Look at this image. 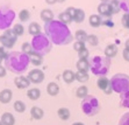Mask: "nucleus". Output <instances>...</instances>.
I'll return each mask as SVG.
<instances>
[{"mask_svg":"<svg viewBox=\"0 0 129 125\" xmlns=\"http://www.w3.org/2000/svg\"><path fill=\"white\" fill-rule=\"evenodd\" d=\"M44 33L51 42L57 46L69 45L73 40V35L70 32L68 25L62 24L59 20H52L48 24H44Z\"/></svg>","mask_w":129,"mask_h":125,"instance_id":"nucleus-1","label":"nucleus"},{"mask_svg":"<svg viewBox=\"0 0 129 125\" xmlns=\"http://www.w3.org/2000/svg\"><path fill=\"white\" fill-rule=\"evenodd\" d=\"M29 63V55L22 52H11L5 58V68L18 75H21L27 70Z\"/></svg>","mask_w":129,"mask_h":125,"instance_id":"nucleus-2","label":"nucleus"},{"mask_svg":"<svg viewBox=\"0 0 129 125\" xmlns=\"http://www.w3.org/2000/svg\"><path fill=\"white\" fill-rule=\"evenodd\" d=\"M111 58L106 57V56L96 55V56H93L92 60L90 61V70L95 76H106L108 71H109V69H111Z\"/></svg>","mask_w":129,"mask_h":125,"instance_id":"nucleus-3","label":"nucleus"},{"mask_svg":"<svg viewBox=\"0 0 129 125\" xmlns=\"http://www.w3.org/2000/svg\"><path fill=\"white\" fill-rule=\"evenodd\" d=\"M30 43H31L33 52L41 55V56H44V55L48 54L51 50V47H52V42L50 41V39L43 33L33 36V40Z\"/></svg>","mask_w":129,"mask_h":125,"instance_id":"nucleus-4","label":"nucleus"},{"mask_svg":"<svg viewBox=\"0 0 129 125\" xmlns=\"http://www.w3.org/2000/svg\"><path fill=\"white\" fill-rule=\"evenodd\" d=\"M81 110L88 117H92V116H95L96 113L100 111V104L98 98L93 95H88L86 97L81 101Z\"/></svg>","mask_w":129,"mask_h":125,"instance_id":"nucleus-5","label":"nucleus"},{"mask_svg":"<svg viewBox=\"0 0 129 125\" xmlns=\"http://www.w3.org/2000/svg\"><path fill=\"white\" fill-rule=\"evenodd\" d=\"M111 86L113 91L116 94H123L129 90V75L126 74H115L111 78Z\"/></svg>","mask_w":129,"mask_h":125,"instance_id":"nucleus-6","label":"nucleus"},{"mask_svg":"<svg viewBox=\"0 0 129 125\" xmlns=\"http://www.w3.org/2000/svg\"><path fill=\"white\" fill-rule=\"evenodd\" d=\"M15 19V12L8 6H0V29H9Z\"/></svg>","mask_w":129,"mask_h":125,"instance_id":"nucleus-7","label":"nucleus"},{"mask_svg":"<svg viewBox=\"0 0 129 125\" xmlns=\"http://www.w3.org/2000/svg\"><path fill=\"white\" fill-rule=\"evenodd\" d=\"M16 37H18V35L14 33V31L13 29H6L5 31V33L0 36V42H1V45H3L4 48H12L13 46L15 45V41H16Z\"/></svg>","mask_w":129,"mask_h":125,"instance_id":"nucleus-8","label":"nucleus"},{"mask_svg":"<svg viewBox=\"0 0 129 125\" xmlns=\"http://www.w3.org/2000/svg\"><path fill=\"white\" fill-rule=\"evenodd\" d=\"M96 86L100 90L105 92L106 95H111L113 92V89H112V86H111V81L107 78L106 76H100L96 81Z\"/></svg>","mask_w":129,"mask_h":125,"instance_id":"nucleus-9","label":"nucleus"},{"mask_svg":"<svg viewBox=\"0 0 129 125\" xmlns=\"http://www.w3.org/2000/svg\"><path fill=\"white\" fill-rule=\"evenodd\" d=\"M28 78H29L30 83H34V84H40V83L43 82L44 79V73L40 69H33L28 73Z\"/></svg>","mask_w":129,"mask_h":125,"instance_id":"nucleus-10","label":"nucleus"},{"mask_svg":"<svg viewBox=\"0 0 129 125\" xmlns=\"http://www.w3.org/2000/svg\"><path fill=\"white\" fill-rule=\"evenodd\" d=\"M98 13L100 16H105V18H109L113 15L111 5L108 3H100V5L98 6Z\"/></svg>","mask_w":129,"mask_h":125,"instance_id":"nucleus-11","label":"nucleus"},{"mask_svg":"<svg viewBox=\"0 0 129 125\" xmlns=\"http://www.w3.org/2000/svg\"><path fill=\"white\" fill-rule=\"evenodd\" d=\"M14 84L18 87L19 89H26L30 86V81L28 77L20 75V76H16L14 78Z\"/></svg>","mask_w":129,"mask_h":125,"instance_id":"nucleus-12","label":"nucleus"},{"mask_svg":"<svg viewBox=\"0 0 129 125\" xmlns=\"http://www.w3.org/2000/svg\"><path fill=\"white\" fill-rule=\"evenodd\" d=\"M13 92L11 89H4L3 91L0 92V102L3 104H8L12 101Z\"/></svg>","mask_w":129,"mask_h":125,"instance_id":"nucleus-13","label":"nucleus"},{"mask_svg":"<svg viewBox=\"0 0 129 125\" xmlns=\"http://www.w3.org/2000/svg\"><path fill=\"white\" fill-rule=\"evenodd\" d=\"M105 56L108 58H112V57H114V56H116L117 54V46L116 45H114V43H111V45H108L107 47L105 48Z\"/></svg>","mask_w":129,"mask_h":125,"instance_id":"nucleus-14","label":"nucleus"},{"mask_svg":"<svg viewBox=\"0 0 129 125\" xmlns=\"http://www.w3.org/2000/svg\"><path fill=\"white\" fill-rule=\"evenodd\" d=\"M1 123L4 125H14L15 124V118L11 112H4L0 118Z\"/></svg>","mask_w":129,"mask_h":125,"instance_id":"nucleus-15","label":"nucleus"},{"mask_svg":"<svg viewBox=\"0 0 129 125\" xmlns=\"http://www.w3.org/2000/svg\"><path fill=\"white\" fill-rule=\"evenodd\" d=\"M30 116L33 117L34 119H36V120H40L44 116V111L39 107H33L30 109Z\"/></svg>","mask_w":129,"mask_h":125,"instance_id":"nucleus-16","label":"nucleus"},{"mask_svg":"<svg viewBox=\"0 0 129 125\" xmlns=\"http://www.w3.org/2000/svg\"><path fill=\"white\" fill-rule=\"evenodd\" d=\"M41 19H42L45 24L52 21V20H54V13H52V11L49 8L42 9V12H41Z\"/></svg>","mask_w":129,"mask_h":125,"instance_id":"nucleus-17","label":"nucleus"},{"mask_svg":"<svg viewBox=\"0 0 129 125\" xmlns=\"http://www.w3.org/2000/svg\"><path fill=\"white\" fill-rule=\"evenodd\" d=\"M62 77H63V81H64V82L68 83V84L72 83L76 79L75 73H73L72 70H70V69H66V70H64L63 74H62Z\"/></svg>","mask_w":129,"mask_h":125,"instance_id":"nucleus-18","label":"nucleus"},{"mask_svg":"<svg viewBox=\"0 0 129 125\" xmlns=\"http://www.w3.org/2000/svg\"><path fill=\"white\" fill-rule=\"evenodd\" d=\"M88 22H90L91 27L96 28L102 25V19L99 14H92V15L90 16V19H88Z\"/></svg>","mask_w":129,"mask_h":125,"instance_id":"nucleus-19","label":"nucleus"},{"mask_svg":"<svg viewBox=\"0 0 129 125\" xmlns=\"http://www.w3.org/2000/svg\"><path fill=\"white\" fill-rule=\"evenodd\" d=\"M47 92H48V95H50V96H57L58 92H59V87H58V84L55 82L48 83V86H47Z\"/></svg>","mask_w":129,"mask_h":125,"instance_id":"nucleus-20","label":"nucleus"},{"mask_svg":"<svg viewBox=\"0 0 129 125\" xmlns=\"http://www.w3.org/2000/svg\"><path fill=\"white\" fill-rule=\"evenodd\" d=\"M29 60H30V63L34 64L35 67H39V66H41L43 62V56H41V55L36 54V53H31V54L29 55Z\"/></svg>","mask_w":129,"mask_h":125,"instance_id":"nucleus-21","label":"nucleus"},{"mask_svg":"<svg viewBox=\"0 0 129 125\" xmlns=\"http://www.w3.org/2000/svg\"><path fill=\"white\" fill-rule=\"evenodd\" d=\"M77 69L79 71H88L90 70V61L88 60H83V58H79V61L77 62Z\"/></svg>","mask_w":129,"mask_h":125,"instance_id":"nucleus-22","label":"nucleus"},{"mask_svg":"<svg viewBox=\"0 0 129 125\" xmlns=\"http://www.w3.org/2000/svg\"><path fill=\"white\" fill-rule=\"evenodd\" d=\"M27 96L31 101H37V99L41 97V91H40V89H37V88H31L27 91Z\"/></svg>","mask_w":129,"mask_h":125,"instance_id":"nucleus-23","label":"nucleus"},{"mask_svg":"<svg viewBox=\"0 0 129 125\" xmlns=\"http://www.w3.org/2000/svg\"><path fill=\"white\" fill-rule=\"evenodd\" d=\"M58 20H59L62 24H64V25H68V24H70V22L73 21L72 16L70 15V14L66 12V11H64V12L59 13V15H58Z\"/></svg>","mask_w":129,"mask_h":125,"instance_id":"nucleus-24","label":"nucleus"},{"mask_svg":"<svg viewBox=\"0 0 129 125\" xmlns=\"http://www.w3.org/2000/svg\"><path fill=\"white\" fill-rule=\"evenodd\" d=\"M28 33L31 34L33 36L41 34V27H40V25L37 24V22H31V24L29 25V27H28Z\"/></svg>","mask_w":129,"mask_h":125,"instance_id":"nucleus-25","label":"nucleus"},{"mask_svg":"<svg viewBox=\"0 0 129 125\" xmlns=\"http://www.w3.org/2000/svg\"><path fill=\"white\" fill-rule=\"evenodd\" d=\"M120 107L129 109V90L120 95Z\"/></svg>","mask_w":129,"mask_h":125,"instance_id":"nucleus-26","label":"nucleus"},{"mask_svg":"<svg viewBox=\"0 0 129 125\" xmlns=\"http://www.w3.org/2000/svg\"><path fill=\"white\" fill-rule=\"evenodd\" d=\"M84 20H85V12L81 8H77L75 15H73V21L77 22V24H80Z\"/></svg>","mask_w":129,"mask_h":125,"instance_id":"nucleus-27","label":"nucleus"},{"mask_svg":"<svg viewBox=\"0 0 129 125\" xmlns=\"http://www.w3.org/2000/svg\"><path fill=\"white\" fill-rule=\"evenodd\" d=\"M75 75H76V79H77L78 82H80V83L87 82L88 78H90V75H88V73H86V71H79L78 70Z\"/></svg>","mask_w":129,"mask_h":125,"instance_id":"nucleus-28","label":"nucleus"},{"mask_svg":"<svg viewBox=\"0 0 129 125\" xmlns=\"http://www.w3.org/2000/svg\"><path fill=\"white\" fill-rule=\"evenodd\" d=\"M57 115L62 120H68L70 118V110L68 108H59L57 111Z\"/></svg>","mask_w":129,"mask_h":125,"instance_id":"nucleus-29","label":"nucleus"},{"mask_svg":"<svg viewBox=\"0 0 129 125\" xmlns=\"http://www.w3.org/2000/svg\"><path fill=\"white\" fill-rule=\"evenodd\" d=\"M76 96L78 98H81V99H84L86 96H88V89H87L86 86H81L77 89V91H76Z\"/></svg>","mask_w":129,"mask_h":125,"instance_id":"nucleus-30","label":"nucleus"},{"mask_svg":"<svg viewBox=\"0 0 129 125\" xmlns=\"http://www.w3.org/2000/svg\"><path fill=\"white\" fill-rule=\"evenodd\" d=\"M75 36H76V40L77 41H80V42H86L87 40V33L85 31H83V29H78V31L75 33Z\"/></svg>","mask_w":129,"mask_h":125,"instance_id":"nucleus-31","label":"nucleus"},{"mask_svg":"<svg viewBox=\"0 0 129 125\" xmlns=\"http://www.w3.org/2000/svg\"><path fill=\"white\" fill-rule=\"evenodd\" d=\"M13 108H14V110L19 113H22L26 111V104H24L22 101H15Z\"/></svg>","mask_w":129,"mask_h":125,"instance_id":"nucleus-32","label":"nucleus"},{"mask_svg":"<svg viewBox=\"0 0 129 125\" xmlns=\"http://www.w3.org/2000/svg\"><path fill=\"white\" fill-rule=\"evenodd\" d=\"M30 18V14H29V11L28 9H21L20 13H19V19L21 22H27Z\"/></svg>","mask_w":129,"mask_h":125,"instance_id":"nucleus-33","label":"nucleus"},{"mask_svg":"<svg viewBox=\"0 0 129 125\" xmlns=\"http://www.w3.org/2000/svg\"><path fill=\"white\" fill-rule=\"evenodd\" d=\"M86 42L88 43L91 47H95V46H98V43H99V39H98V36H96V35L91 34V35H88V36H87Z\"/></svg>","mask_w":129,"mask_h":125,"instance_id":"nucleus-34","label":"nucleus"},{"mask_svg":"<svg viewBox=\"0 0 129 125\" xmlns=\"http://www.w3.org/2000/svg\"><path fill=\"white\" fill-rule=\"evenodd\" d=\"M109 5H111L113 14H116V13L120 12V9H121L120 8V0H111Z\"/></svg>","mask_w":129,"mask_h":125,"instance_id":"nucleus-35","label":"nucleus"},{"mask_svg":"<svg viewBox=\"0 0 129 125\" xmlns=\"http://www.w3.org/2000/svg\"><path fill=\"white\" fill-rule=\"evenodd\" d=\"M13 31H14V33L16 34L18 36H21V35H23V33H24V27L21 24H15L14 27H13Z\"/></svg>","mask_w":129,"mask_h":125,"instance_id":"nucleus-36","label":"nucleus"},{"mask_svg":"<svg viewBox=\"0 0 129 125\" xmlns=\"http://www.w3.org/2000/svg\"><path fill=\"white\" fill-rule=\"evenodd\" d=\"M21 52L24 53V54L27 55H30L31 53H33V48H31V43L29 42H24L23 45H22L21 47Z\"/></svg>","mask_w":129,"mask_h":125,"instance_id":"nucleus-37","label":"nucleus"},{"mask_svg":"<svg viewBox=\"0 0 129 125\" xmlns=\"http://www.w3.org/2000/svg\"><path fill=\"white\" fill-rule=\"evenodd\" d=\"M120 8L126 14H129V0H120Z\"/></svg>","mask_w":129,"mask_h":125,"instance_id":"nucleus-38","label":"nucleus"},{"mask_svg":"<svg viewBox=\"0 0 129 125\" xmlns=\"http://www.w3.org/2000/svg\"><path fill=\"white\" fill-rule=\"evenodd\" d=\"M73 49H75L76 52H80L83 49H85V42H80V41H76L73 43Z\"/></svg>","mask_w":129,"mask_h":125,"instance_id":"nucleus-39","label":"nucleus"},{"mask_svg":"<svg viewBox=\"0 0 129 125\" xmlns=\"http://www.w3.org/2000/svg\"><path fill=\"white\" fill-rule=\"evenodd\" d=\"M119 125H129V112H126L122 117L120 118Z\"/></svg>","mask_w":129,"mask_h":125,"instance_id":"nucleus-40","label":"nucleus"},{"mask_svg":"<svg viewBox=\"0 0 129 125\" xmlns=\"http://www.w3.org/2000/svg\"><path fill=\"white\" fill-rule=\"evenodd\" d=\"M121 24L124 28L129 29V14H123L122 19H121Z\"/></svg>","mask_w":129,"mask_h":125,"instance_id":"nucleus-41","label":"nucleus"},{"mask_svg":"<svg viewBox=\"0 0 129 125\" xmlns=\"http://www.w3.org/2000/svg\"><path fill=\"white\" fill-rule=\"evenodd\" d=\"M78 56H79V58L87 60V58H88V56H90V53H88V50H87L86 48H85V49H83V50H80V52L78 53Z\"/></svg>","mask_w":129,"mask_h":125,"instance_id":"nucleus-42","label":"nucleus"},{"mask_svg":"<svg viewBox=\"0 0 129 125\" xmlns=\"http://www.w3.org/2000/svg\"><path fill=\"white\" fill-rule=\"evenodd\" d=\"M7 55H8V53L6 52V48H4V47H0V56L5 60V58L7 57Z\"/></svg>","mask_w":129,"mask_h":125,"instance_id":"nucleus-43","label":"nucleus"},{"mask_svg":"<svg viewBox=\"0 0 129 125\" xmlns=\"http://www.w3.org/2000/svg\"><path fill=\"white\" fill-rule=\"evenodd\" d=\"M122 56L127 62H129V49L124 48V50H123V53H122Z\"/></svg>","mask_w":129,"mask_h":125,"instance_id":"nucleus-44","label":"nucleus"},{"mask_svg":"<svg viewBox=\"0 0 129 125\" xmlns=\"http://www.w3.org/2000/svg\"><path fill=\"white\" fill-rule=\"evenodd\" d=\"M76 9L77 8H75V7H69V8H66V12L72 16V19H73V15H75V13H76Z\"/></svg>","mask_w":129,"mask_h":125,"instance_id":"nucleus-45","label":"nucleus"},{"mask_svg":"<svg viewBox=\"0 0 129 125\" xmlns=\"http://www.w3.org/2000/svg\"><path fill=\"white\" fill-rule=\"evenodd\" d=\"M6 73H7L6 68L3 67V66H0V77H5L6 76Z\"/></svg>","mask_w":129,"mask_h":125,"instance_id":"nucleus-46","label":"nucleus"},{"mask_svg":"<svg viewBox=\"0 0 129 125\" xmlns=\"http://www.w3.org/2000/svg\"><path fill=\"white\" fill-rule=\"evenodd\" d=\"M45 3L49 4V5H54L55 3H57V0H45Z\"/></svg>","mask_w":129,"mask_h":125,"instance_id":"nucleus-47","label":"nucleus"},{"mask_svg":"<svg viewBox=\"0 0 129 125\" xmlns=\"http://www.w3.org/2000/svg\"><path fill=\"white\" fill-rule=\"evenodd\" d=\"M124 46H126V49H129V39H127V41L124 42Z\"/></svg>","mask_w":129,"mask_h":125,"instance_id":"nucleus-48","label":"nucleus"},{"mask_svg":"<svg viewBox=\"0 0 129 125\" xmlns=\"http://www.w3.org/2000/svg\"><path fill=\"white\" fill-rule=\"evenodd\" d=\"M72 125H85L84 123H80V122H77V123H73Z\"/></svg>","mask_w":129,"mask_h":125,"instance_id":"nucleus-49","label":"nucleus"},{"mask_svg":"<svg viewBox=\"0 0 129 125\" xmlns=\"http://www.w3.org/2000/svg\"><path fill=\"white\" fill-rule=\"evenodd\" d=\"M100 1H101V3H108L109 0H100Z\"/></svg>","mask_w":129,"mask_h":125,"instance_id":"nucleus-50","label":"nucleus"},{"mask_svg":"<svg viewBox=\"0 0 129 125\" xmlns=\"http://www.w3.org/2000/svg\"><path fill=\"white\" fill-rule=\"evenodd\" d=\"M3 60H4V58L1 57V56H0V66H1V62H3Z\"/></svg>","mask_w":129,"mask_h":125,"instance_id":"nucleus-51","label":"nucleus"},{"mask_svg":"<svg viewBox=\"0 0 129 125\" xmlns=\"http://www.w3.org/2000/svg\"><path fill=\"white\" fill-rule=\"evenodd\" d=\"M58 3H64V1H65V0H57Z\"/></svg>","mask_w":129,"mask_h":125,"instance_id":"nucleus-52","label":"nucleus"},{"mask_svg":"<svg viewBox=\"0 0 129 125\" xmlns=\"http://www.w3.org/2000/svg\"><path fill=\"white\" fill-rule=\"evenodd\" d=\"M0 125H4V124H3V123H1V120H0Z\"/></svg>","mask_w":129,"mask_h":125,"instance_id":"nucleus-53","label":"nucleus"}]
</instances>
